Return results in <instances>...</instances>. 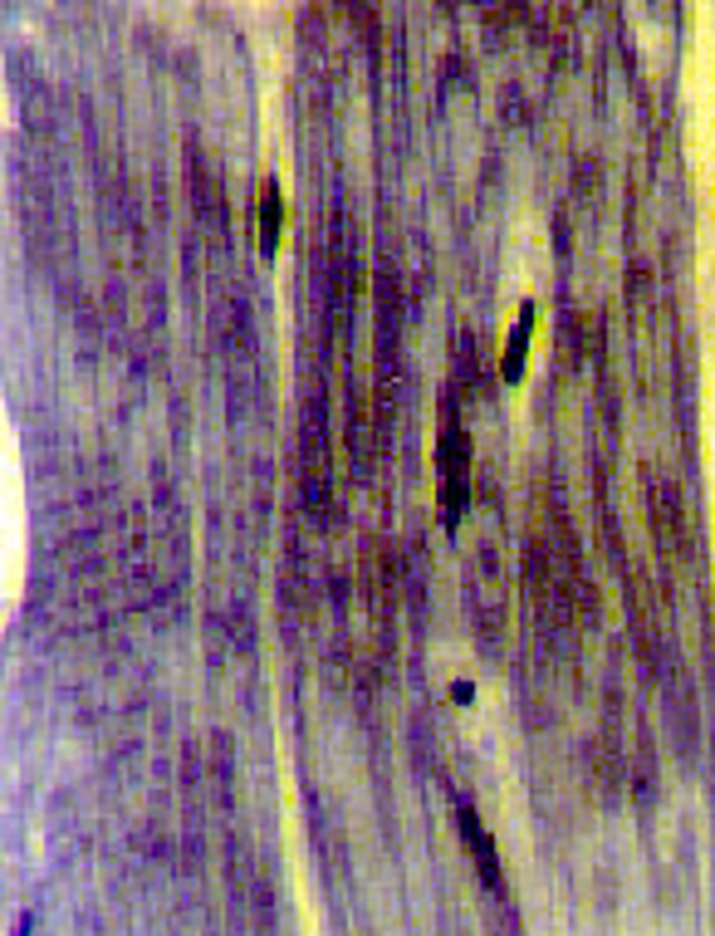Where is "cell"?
<instances>
[{
	"label": "cell",
	"instance_id": "1",
	"mask_svg": "<svg viewBox=\"0 0 715 936\" xmlns=\"http://www.w3.org/2000/svg\"><path fill=\"white\" fill-rule=\"evenodd\" d=\"M275 236H280V192L270 182L265 187V246H275Z\"/></svg>",
	"mask_w": 715,
	"mask_h": 936
}]
</instances>
